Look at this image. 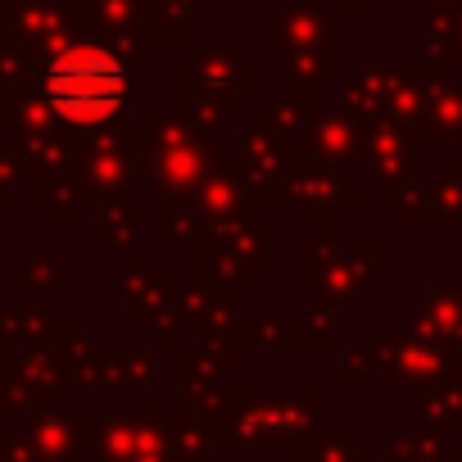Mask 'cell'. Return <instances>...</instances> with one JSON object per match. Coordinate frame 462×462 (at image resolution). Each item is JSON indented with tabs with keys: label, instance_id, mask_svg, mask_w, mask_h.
I'll list each match as a JSON object with an SVG mask.
<instances>
[{
	"label": "cell",
	"instance_id": "6da1fadb",
	"mask_svg": "<svg viewBox=\"0 0 462 462\" xmlns=\"http://www.w3.org/2000/svg\"><path fill=\"white\" fill-rule=\"evenodd\" d=\"M51 100L78 123L105 118L123 105V69L100 51H73L51 69Z\"/></svg>",
	"mask_w": 462,
	"mask_h": 462
}]
</instances>
